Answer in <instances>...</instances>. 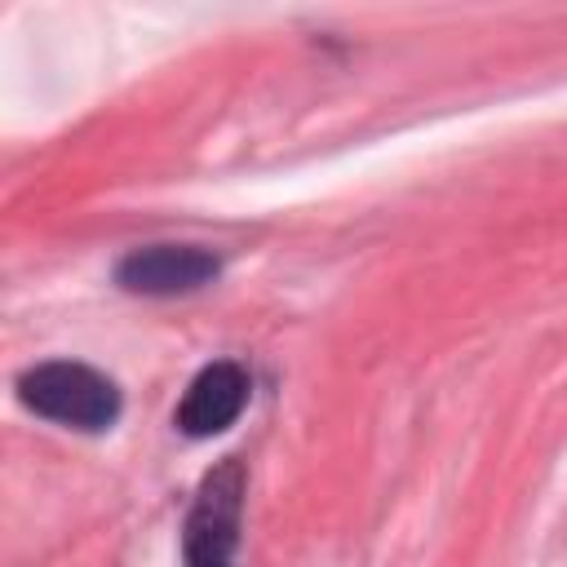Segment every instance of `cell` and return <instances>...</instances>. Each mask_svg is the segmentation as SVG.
Wrapping results in <instances>:
<instances>
[{
	"label": "cell",
	"instance_id": "obj_4",
	"mask_svg": "<svg viewBox=\"0 0 567 567\" xmlns=\"http://www.w3.org/2000/svg\"><path fill=\"white\" fill-rule=\"evenodd\" d=\"M244 403H248V372L239 363L221 359V363H208L186 385L182 408H177V425L190 439H208V434H221L226 425H235Z\"/></svg>",
	"mask_w": 567,
	"mask_h": 567
},
{
	"label": "cell",
	"instance_id": "obj_1",
	"mask_svg": "<svg viewBox=\"0 0 567 567\" xmlns=\"http://www.w3.org/2000/svg\"><path fill=\"white\" fill-rule=\"evenodd\" d=\"M18 399L75 430H106L120 416V390L89 363H40L18 377Z\"/></svg>",
	"mask_w": 567,
	"mask_h": 567
},
{
	"label": "cell",
	"instance_id": "obj_2",
	"mask_svg": "<svg viewBox=\"0 0 567 567\" xmlns=\"http://www.w3.org/2000/svg\"><path fill=\"white\" fill-rule=\"evenodd\" d=\"M239 505H244V465L226 456L199 483V496L186 518V567H235L239 545Z\"/></svg>",
	"mask_w": 567,
	"mask_h": 567
},
{
	"label": "cell",
	"instance_id": "obj_3",
	"mask_svg": "<svg viewBox=\"0 0 567 567\" xmlns=\"http://www.w3.org/2000/svg\"><path fill=\"white\" fill-rule=\"evenodd\" d=\"M217 275V257L208 248L195 244H155V248H137L115 266L120 288L128 292H146V297H173V292H190L204 288Z\"/></svg>",
	"mask_w": 567,
	"mask_h": 567
}]
</instances>
